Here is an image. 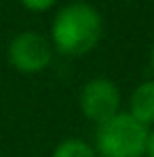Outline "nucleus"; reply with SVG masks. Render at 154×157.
Here are the masks:
<instances>
[{
  "label": "nucleus",
  "instance_id": "4",
  "mask_svg": "<svg viewBox=\"0 0 154 157\" xmlns=\"http://www.w3.org/2000/svg\"><path fill=\"white\" fill-rule=\"evenodd\" d=\"M78 108L87 121L95 125L106 123L123 113V96L118 85L108 77L89 78L78 94Z\"/></svg>",
  "mask_w": 154,
  "mask_h": 157
},
{
  "label": "nucleus",
  "instance_id": "7",
  "mask_svg": "<svg viewBox=\"0 0 154 157\" xmlns=\"http://www.w3.org/2000/svg\"><path fill=\"white\" fill-rule=\"evenodd\" d=\"M30 13H47L57 4V0H17Z\"/></svg>",
  "mask_w": 154,
  "mask_h": 157
},
{
  "label": "nucleus",
  "instance_id": "3",
  "mask_svg": "<svg viewBox=\"0 0 154 157\" xmlns=\"http://www.w3.org/2000/svg\"><path fill=\"white\" fill-rule=\"evenodd\" d=\"M6 57L19 75H40L53 64L55 49L49 36L36 30H23L11 38Z\"/></svg>",
  "mask_w": 154,
  "mask_h": 157
},
{
  "label": "nucleus",
  "instance_id": "5",
  "mask_svg": "<svg viewBox=\"0 0 154 157\" xmlns=\"http://www.w3.org/2000/svg\"><path fill=\"white\" fill-rule=\"evenodd\" d=\"M129 115L141 125L154 128V77L137 83L129 96Z\"/></svg>",
  "mask_w": 154,
  "mask_h": 157
},
{
  "label": "nucleus",
  "instance_id": "1",
  "mask_svg": "<svg viewBox=\"0 0 154 157\" xmlns=\"http://www.w3.org/2000/svg\"><path fill=\"white\" fill-rule=\"evenodd\" d=\"M102 36V13L84 0H72L57 9L49 30V40L53 49L66 57H82L91 53L99 45Z\"/></svg>",
  "mask_w": 154,
  "mask_h": 157
},
{
  "label": "nucleus",
  "instance_id": "8",
  "mask_svg": "<svg viewBox=\"0 0 154 157\" xmlns=\"http://www.w3.org/2000/svg\"><path fill=\"white\" fill-rule=\"evenodd\" d=\"M146 157H154V128H150V134H148V149H146Z\"/></svg>",
  "mask_w": 154,
  "mask_h": 157
},
{
  "label": "nucleus",
  "instance_id": "9",
  "mask_svg": "<svg viewBox=\"0 0 154 157\" xmlns=\"http://www.w3.org/2000/svg\"><path fill=\"white\" fill-rule=\"evenodd\" d=\"M150 68L154 72V40H152V47H150Z\"/></svg>",
  "mask_w": 154,
  "mask_h": 157
},
{
  "label": "nucleus",
  "instance_id": "2",
  "mask_svg": "<svg viewBox=\"0 0 154 157\" xmlns=\"http://www.w3.org/2000/svg\"><path fill=\"white\" fill-rule=\"evenodd\" d=\"M150 128L141 125L127 110L97 125L93 149L97 157H146Z\"/></svg>",
  "mask_w": 154,
  "mask_h": 157
},
{
  "label": "nucleus",
  "instance_id": "6",
  "mask_svg": "<svg viewBox=\"0 0 154 157\" xmlns=\"http://www.w3.org/2000/svg\"><path fill=\"white\" fill-rule=\"evenodd\" d=\"M51 157H97V153L93 144L82 138H66L53 149Z\"/></svg>",
  "mask_w": 154,
  "mask_h": 157
}]
</instances>
